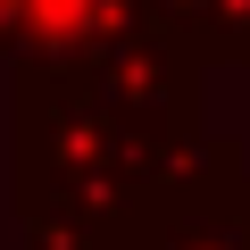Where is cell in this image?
<instances>
[{
  "instance_id": "obj_1",
  "label": "cell",
  "mask_w": 250,
  "mask_h": 250,
  "mask_svg": "<svg viewBox=\"0 0 250 250\" xmlns=\"http://www.w3.org/2000/svg\"><path fill=\"white\" fill-rule=\"evenodd\" d=\"M159 250H250V200H225V184H200L184 217L159 233Z\"/></svg>"
},
{
  "instance_id": "obj_2",
  "label": "cell",
  "mask_w": 250,
  "mask_h": 250,
  "mask_svg": "<svg viewBox=\"0 0 250 250\" xmlns=\"http://www.w3.org/2000/svg\"><path fill=\"white\" fill-rule=\"evenodd\" d=\"M0 9H9V0H0Z\"/></svg>"
}]
</instances>
